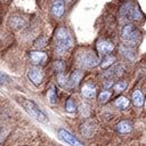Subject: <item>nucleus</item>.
Here are the masks:
<instances>
[{
  "mask_svg": "<svg viewBox=\"0 0 146 146\" xmlns=\"http://www.w3.org/2000/svg\"><path fill=\"white\" fill-rule=\"evenodd\" d=\"M72 46V38L65 26L57 29L55 33V50L58 55H64Z\"/></svg>",
  "mask_w": 146,
  "mask_h": 146,
  "instance_id": "f257e3e1",
  "label": "nucleus"
},
{
  "mask_svg": "<svg viewBox=\"0 0 146 146\" xmlns=\"http://www.w3.org/2000/svg\"><path fill=\"white\" fill-rule=\"evenodd\" d=\"M18 103L23 106V108L35 120H38L39 122L42 123H48V116L44 114L43 111H41V108L31 99H26V98H18L17 99Z\"/></svg>",
  "mask_w": 146,
  "mask_h": 146,
  "instance_id": "f03ea898",
  "label": "nucleus"
},
{
  "mask_svg": "<svg viewBox=\"0 0 146 146\" xmlns=\"http://www.w3.org/2000/svg\"><path fill=\"white\" fill-rule=\"evenodd\" d=\"M76 63L79 66H81L83 68H92L99 64V58L94 51L86 50V51H82L78 55Z\"/></svg>",
  "mask_w": 146,
  "mask_h": 146,
  "instance_id": "7ed1b4c3",
  "label": "nucleus"
},
{
  "mask_svg": "<svg viewBox=\"0 0 146 146\" xmlns=\"http://www.w3.org/2000/svg\"><path fill=\"white\" fill-rule=\"evenodd\" d=\"M121 38L127 42L128 46L135 47L140 41V33L132 24H125L121 31Z\"/></svg>",
  "mask_w": 146,
  "mask_h": 146,
  "instance_id": "20e7f679",
  "label": "nucleus"
},
{
  "mask_svg": "<svg viewBox=\"0 0 146 146\" xmlns=\"http://www.w3.org/2000/svg\"><path fill=\"white\" fill-rule=\"evenodd\" d=\"M120 16L122 18H127L131 21H140L143 17V14L140 13L137 6L131 5L130 2H125L120 8Z\"/></svg>",
  "mask_w": 146,
  "mask_h": 146,
  "instance_id": "39448f33",
  "label": "nucleus"
},
{
  "mask_svg": "<svg viewBox=\"0 0 146 146\" xmlns=\"http://www.w3.org/2000/svg\"><path fill=\"white\" fill-rule=\"evenodd\" d=\"M57 133H58V137H59L63 141L67 143V144L71 145V146H83V144H82L74 135H72L71 132H68V131L65 130V129H62V128L58 129Z\"/></svg>",
  "mask_w": 146,
  "mask_h": 146,
  "instance_id": "423d86ee",
  "label": "nucleus"
},
{
  "mask_svg": "<svg viewBox=\"0 0 146 146\" xmlns=\"http://www.w3.org/2000/svg\"><path fill=\"white\" fill-rule=\"evenodd\" d=\"M27 76L29 79L32 81V83H34L35 86H39L42 80H43V73H42V70L38 66H32L29 68L27 71Z\"/></svg>",
  "mask_w": 146,
  "mask_h": 146,
  "instance_id": "0eeeda50",
  "label": "nucleus"
},
{
  "mask_svg": "<svg viewBox=\"0 0 146 146\" xmlns=\"http://www.w3.org/2000/svg\"><path fill=\"white\" fill-rule=\"evenodd\" d=\"M29 57H30V60H31L34 65H41V64H43V63L48 59L47 54L43 52V51H39V50L30 51Z\"/></svg>",
  "mask_w": 146,
  "mask_h": 146,
  "instance_id": "6e6552de",
  "label": "nucleus"
},
{
  "mask_svg": "<svg viewBox=\"0 0 146 146\" xmlns=\"http://www.w3.org/2000/svg\"><path fill=\"white\" fill-rule=\"evenodd\" d=\"M114 49V44L110 40H100L97 42V50L100 55H108Z\"/></svg>",
  "mask_w": 146,
  "mask_h": 146,
  "instance_id": "1a4fd4ad",
  "label": "nucleus"
},
{
  "mask_svg": "<svg viewBox=\"0 0 146 146\" xmlns=\"http://www.w3.org/2000/svg\"><path fill=\"white\" fill-rule=\"evenodd\" d=\"M96 130V123L94 121H86L82 125H81V133L84 137H91L94 135Z\"/></svg>",
  "mask_w": 146,
  "mask_h": 146,
  "instance_id": "9d476101",
  "label": "nucleus"
},
{
  "mask_svg": "<svg viewBox=\"0 0 146 146\" xmlns=\"http://www.w3.org/2000/svg\"><path fill=\"white\" fill-rule=\"evenodd\" d=\"M120 52L122 54V56L127 59V60H129V62H133L135 60V58H136V52H135V49H133V47H130V46H121L120 47Z\"/></svg>",
  "mask_w": 146,
  "mask_h": 146,
  "instance_id": "9b49d317",
  "label": "nucleus"
},
{
  "mask_svg": "<svg viewBox=\"0 0 146 146\" xmlns=\"http://www.w3.org/2000/svg\"><path fill=\"white\" fill-rule=\"evenodd\" d=\"M81 94H82V96H83L84 98H87V99L94 98V97L96 96V87H95L92 83H90V82L84 83L83 87L81 88Z\"/></svg>",
  "mask_w": 146,
  "mask_h": 146,
  "instance_id": "f8f14e48",
  "label": "nucleus"
},
{
  "mask_svg": "<svg viewBox=\"0 0 146 146\" xmlns=\"http://www.w3.org/2000/svg\"><path fill=\"white\" fill-rule=\"evenodd\" d=\"M51 11L54 16L56 17H62L64 11H65V5L63 0H54L52 6H51Z\"/></svg>",
  "mask_w": 146,
  "mask_h": 146,
  "instance_id": "ddd939ff",
  "label": "nucleus"
},
{
  "mask_svg": "<svg viewBox=\"0 0 146 146\" xmlns=\"http://www.w3.org/2000/svg\"><path fill=\"white\" fill-rule=\"evenodd\" d=\"M131 130H132V123L129 122L128 120L120 121V122L116 124V131H117L119 133H121V135L129 133Z\"/></svg>",
  "mask_w": 146,
  "mask_h": 146,
  "instance_id": "4468645a",
  "label": "nucleus"
},
{
  "mask_svg": "<svg viewBox=\"0 0 146 146\" xmlns=\"http://www.w3.org/2000/svg\"><path fill=\"white\" fill-rule=\"evenodd\" d=\"M9 24H10V26H11L13 29H15V30H21V29H23V27L25 26V21H24L22 17H19V16H13V17L9 19Z\"/></svg>",
  "mask_w": 146,
  "mask_h": 146,
  "instance_id": "2eb2a0df",
  "label": "nucleus"
},
{
  "mask_svg": "<svg viewBox=\"0 0 146 146\" xmlns=\"http://www.w3.org/2000/svg\"><path fill=\"white\" fill-rule=\"evenodd\" d=\"M123 71H124V66H123V65H115V66H113V67L105 74V76H107V78H110V79L116 78V76H120V75L123 73Z\"/></svg>",
  "mask_w": 146,
  "mask_h": 146,
  "instance_id": "dca6fc26",
  "label": "nucleus"
},
{
  "mask_svg": "<svg viewBox=\"0 0 146 146\" xmlns=\"http://www.w3.org/2000/svg\"><path fill=\"white\" fill-rule=\"evenodd\" d=\"M82 76H83V73H82L81 71H75V72H73L72 75H71V78H70V86L76 87V86L79 84V82H80V80H81Z\"/></svg>",
  "mask_w": 146,
  "mask_h": 146,
  "instance_id": "f3484780",
  "label": "nucleus"
},
{
  "mask_svg": "<svg viewBox=\"0 0 146 146\" xmlns=\"http://www.w3.org/2000/svg\"><path fill=\"white\" fill-rule=\"evenodd\" d=\"M114 104H115V106H116L117 108H120V110H125V108L129 106V99H128L127 97H124V96H120V97H117V98L115 99Z\"/></svg>",
  "mask_w": 146,
  "mask_h": 146,
  "instance_id": "a211bd4d",
  "label": "nucleus"
},
{
  "mask_svg": "<svg viewBox=\"0 0 146 146\" xmlns=\"http://www.w3.org/2000/svg\"><path fill=\"white\" fill-rule=\"evenodd\" d=\"M132 103L136 106H143V104H144V96H143L140 90L133 91V94H132Z\"/></svg>",
  "mask_w": 146,
  "mask_h": 146,
  "instance_id": "6ab92c4d",
  "label": "nucleus"
},
{
  "mask_svg": "<svg viewBox=\"0 0 146 146\" xmlns=\"http://www.w3.org/2000/svg\"><path fill=\"white\" fill-rule=\"evenodd\" d=\"M47 97H48L50 104H56V102H57V92H56L55 86H50V88H49V90L47 92Z\"/></svg>",
  "mask_w": 146,
  "mask_h": 146,
  "instance_id": "aec40b11",
  "label": "nucleus"
},
{
  "mask_svg": "<svg viewBox=\"0 0 146 146\" xmlns=\"http://www.w3.org/2000/svg\"><path fill=\"white\" fill-rule=\"evenodd\" d=\"M114 62H115V57H114V56L106 55V57L102 60L100 66H102V68H107V67H111V66L113 65Z\"/></svg>",
  "mask_w": 146,
  "mask_h": 146,
  "instance_id": "412c9836",
  "label": "nucleus"
},
{
  "mask_svg": "<svg viewBox=\"0 0 146 146\" xmlns=\"http://www.w3.org/2000/svg\"><path fill=\"white\" fill-rule=\"evenodd\" d=\"M57 81H58V83H59V86L60 87H63V88H65V87H68L70 86V79L63 73V72H60L58 75H57Z\"/></svg>",
  "mask_w": 146,
  "mask_h": 146,
  "instance_id": "4be33fe9",
  "label": "nucleus"
},
{
  "mask_svg": "<svg viewBox=\"0 0 146 146\" xmlns=\"http://www.w3.org/2000/svg\"><path fill=\"white\" fill-rule=\"evenodd\" d=\"M111 96H112V94H111L110 90H103V91L99 94V96H98V102H99L100 104H105V103L111 98Z\"/></svg>",
  "mask_w": 146,
  "mask_h": 146,
  "instance_id": "5701e85b",
  "label": "nucleus"
},
{
  "mask_svg": "<svg viewBox=\"0 0 146 146\" xmlns=\"http://www.w3.org/2000/svg\"><path fill=\"white\" fill-rule=\"evenodd\" d=\"M65 110H66L68 113L75 112L76 107H75V104H74V102H73L72 98H68V99H67V102H66V104H65Z\"/></svg>",
  "mask_w": 146,
  "mask_h": 146,
  "instance_id": "b1692460",
  "label": "nucleus"
},
{
  "mask_svg": "<svg viewBox=\"0 0 146 146\" xmlns=\"http://www.w3.org/2000/svg\"><path fill=\"white\" fill-rule=\"evenodd\" d=\"M54 68L57 71V72H63L65 70V62L63 60H55L54 62Z\"/></svg>",
  "mask_w": 146,
  "mask_h": 146,
  "instance_id": "393cba45",
  "label": "nucleus"
},
{
  "mask_svg": "<svg viewBox=\"0 0 146 146\" xmlns=\"http://www.w3.org/2000/svg\"><path fill=\"white\" fill-rule=\"evenodd\" d=\"M125 88H127V82H124V81H120V82L114 84V90L117 91V92L123 91Z\"/></svg>",
  "mask_w": 146,
  "mask_h": 146,
  "instance_id": "a878e982",
  "label": "nucleus"
},
{
  "mask_svg": "<svg viewBox=\"0 0 146 146\" xmlns=\"http://www.w3.org/2000/svg\"><path fill=\"white\" fill-rule=\"evenodd\" d=\"M46 46V38L44 36H41V38H39L35 42H34V47L35 48H43Z\"/></svg>",
  "mask_w": 146,
  "mask_h": 146,
  "instance_id": "bb28decb",
  "label": "nucleus"
},
{
  "mask_svg": "<svg viewBox=\"0 0 146 146\" xmlns=\"http://www.w3.org/2000/svg\"><path fill=\"white\" fill-rule=\"evenodd\" d=\"M11 80L9 79V76H7L6 74H2V73H0V83H8V82H10Z\"/></svg>",
  "mask_w": 146,
  "mask_h": 146,
  "instance_id": "cd10ccee",
  "label": "nucleus"
},
{
  "mask_svg": "<svg viewBox=\"0 0 146 146\" xmlns=\"http://www.w3.org/2000/svg\"><path fill=\"white\" fill-rule=\"evenodd\" d=\"M0 140H1V139H0Z\"/></svg>",
  "mask_w": 146,
  "mask_h": 146,
  "instance_id": "c85d7f7f",
  "label": "nucleus"
}]
</instances>
